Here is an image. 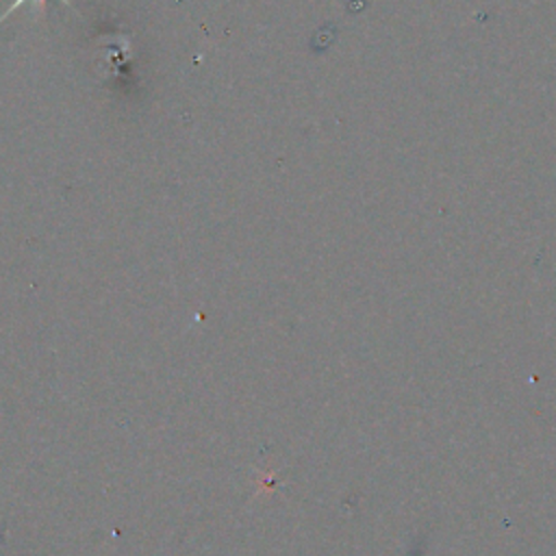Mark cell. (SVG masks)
<instances>
[{
  "mask_svg": "<svg viewBox=\"0 0 556 556\" xmlns=\"http://www.w3.org/2000/svg\"><path fill=\"white\" fill-rule=\"evenodd\" d=\"M41 2H43V0H13V2H11V7L0 15V22H4L11 13H15V11H17L20 7H24V4H37V7H39ZM61 2H65L67 7H72V4H70V0H61Z\"/></svg>",
  "mask_w": 556,
  "mask_h": 556,
  "instance_id": "1",
  "label": "cell"
}]
</instances>
